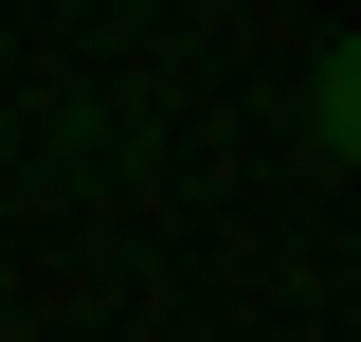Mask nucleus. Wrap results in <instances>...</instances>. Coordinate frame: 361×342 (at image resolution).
I'll use <instances>...</instances> for the list:
<instances>
[{"mask_svg":"<svg viewBox=\"0 0 361 342\" xmlns=\"http://www.w3.org/2000/svg\"><path fill=\"white\" fill-rule=\"evenodd\" d=\"M307 144H325V163H361V37H325V72H307Z\"/></svg>","mask_w":361,"mask_h":342,"instance_id":"1","label":"nucleus"}]
</instances>
